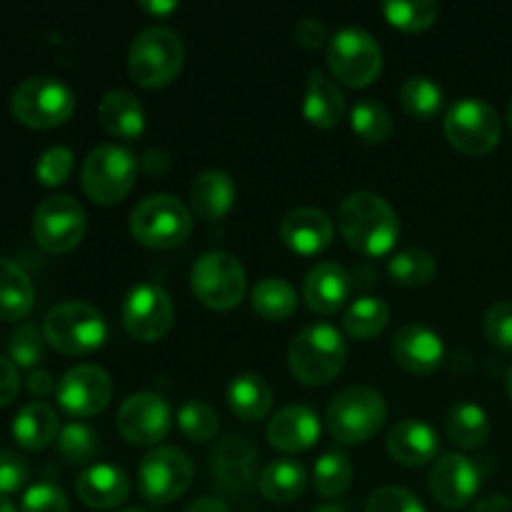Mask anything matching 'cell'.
<instances>
[{
	"label": "cell",
	"instance_id": "30bf717a",
	"mask_svg": "<svg viewBox=\"0 0 512 512\" xmlns=\"http://www.w3.org/2000/svg\"><path fill=\"white\" fill-rule=\"evenodd\" d=\"M445 138L465 155H485L500 143L503 123L488 100L460 98L448 108L443 120Z\"/></svg>",
	"mask_w": 512,
	"mask_h": 512
},
{
	"label": "cell",
	"instance_id": "bcb514c9",
	"mask_svg": "<svg viewBox=\"0 0 512 512\" xmlns=\"http://www.w3.org/2000/svg\"><path fill=\"white\" fill-rule=\"evenodd\" d=\"M485 338L495 345V348L512 350V303L508 300H498L488 308L483 318Z\"/></svg>",
	"mask_w": 512,
	"mask_h": 512
},
{
	"label": "cell",
	"instance_id": "ab89813d",
	"mask_svg": "<svg viewBox=\"0 0 512 512\" xmlns=\"http://www.w3.org/2000/svg\"><path fill=\"white\" fill-rule=\"evenodd\" d=\"M178 425L185 438H190L193 443H208L218 435L220 418L213 405H208L205 400L190 398L178 408Z\"/></svg>",
	"mask_w": 512,
	"mask_h": 512
},
{
	"label": "cell",
	"instance_id": "8992f818",
	"mask_svg": "<svg viewBox=\"0 0 512 512\" xmlns=\"http://www.w3.org/2000/svg\"><path fill=\"white\" fill-rule=\"evenodd\" d=\"M43 335L60 353L85 355L105 343L108 320L85 300H65L48 310L43 320Z\"/></svg>",
	"mask_w": 512,
	"mask_h": 512
},
{
	"label": "cell",
	"instance_id": "c3c4849f",
	"mask_svg": "<svg viewBox=\"0 0 512 512\" xmlns=\"http://www.w3.org/2000/svg\"><path fill=\"white\" fill-rule=\"evenodd\" d=\"M295 40H298L303 48H323L325 43H330L328 38V25L320 18H303L295 25Z\"/></svg>",
	"mask_w": 512,
	"mask_h": 512
},
{
	"label": "cell",
	"instance_id": "7a4b0ae2",
	"mask_svg": "<svg viewBox=\"0 0 512 512\" xmlns=\"http://www.w3.org/2000/svg\"><path fill=\"white\" fill-rule=\"evenodd\" d=\"M348 345L343 333L330 323L305 325L288 348V363L295 378L305 385L333 383L345 368Z\"/></svg>",
	"mask_w": 512,
	"mask_h": 512
},
{
	"label": "cell",
	"instance_id": "ee69618b",
	"mask_svg": "<svg viewBox=\"0 0 512 512\" xmlns=\"http://www.w3.org/2000/svg\"><path fill=\"white\" fill-rule=\"evenodd\" d=\"M365 512H428L415 493L400 485H383L365 503Z\"/></svg>",
	"mask_w": 512,
	"mask_h": 512
},
{
	"label": "cell",
	"instance_id": "7dc6e473",
	"mask_svg": "<svg viewBox=\"0 0 512 512\" xmlns=\"http://www.w3.org/2000/svg\"><path fill=\"white\" fill-rule=\"evenodd\" d=\"M30 468L15 450H0V495L15 493L28 483Z\"/></svg>",
	"mask_w": 512,
	"mask_h": 512
},
{
	"label": "cell",
	"instance_id": "f5cc1de1",
	"mask_svg": "<svg viewBox=\"0 0 512 512\" xmlns=\"http://www.w3.org/2000/svg\"><path fill=\"white\" fill-rule=\"evenodd\" d=\"M470 512H512V498H508V495H488V498L478 500Z\"/></svg>",
	"mask_w": 512,
	"mask_h": 512
},
{
	"label": "cell",
	"instance_id": "f35d334b",
	"mask_svg": "<svg viewBox=\"0 0 512 512\" xmlns=\"http://www.w3.org/2000/svg\"><path fill=\"white\" fill-rule=\"evenodd\" d=\"M380 10L390 25L408 33L430 28L440 15V5L435 0H385L380 3Z\"/></svg>",
	"mask_w": 512,
	"mask_h": 512
},
{
	"label": "cell",
	"instance_id": "7c38bea8",
	"mask_svg": "<svg viewBox=\"0 0 512 512\" xmlns=\"http://www.w3.org/2000/svg\"><path fill=\"white\" fill-rule=\"evenodd\" d=\"M195 465L185 450L158 445L138 465V488L148 503L168 505L190 488Z\"/></svg>",
	"mask_w": 512,
	"mask_h": 512
},
{
	"label": "cell",
	"instance_id": "ffe728a7",
	"mask_svg": "<svg viewBox=\"0 0 512 512\" xmlns=\"http://www.w3.org/2000/svg\"><path fill=\"white\" fill-rule=\"evenodd\" d=\"M318 438L320 418L310 405H285L268 423L270 445L283 453H303V450L313 448Z\"/></svg>",
	"mask_w": 512,
	"mask_h": 512
},
{
	"label": "cell",
	"instance_id": "4fadbf2b",
	"mask_svg": "<svg viewBox=\"0 0 512 512\" xmlns=\"http://www.w3.org/2000/svg\"><path fill=\"white\" fill-rule=\"evenodd\" d=\"M120 318L125 330L140 343H155L165 338L173 328L175 308L173 298L163 285L138 283L128 290L123 305H120Z\"/></svg>",
	"mask_w": 512,
	"mask_h": 512
},
{
	"label": "cell",
	"instance_id": "f907efd6",
	"mask_svg": "<svg viewBox=\"0 0 512 512\" xmlns=\"http://www.w3.org/2000/svg\"><path fill=\"white\" fill-rule=\"evenodd\" d=\"M25 385H28L30 393L38 395V398H45V395L53 393V390L58 388V385H55V380H53V375H50L48 370H30Z\"/></svg>",
	"mask_w": 512,
	"mask_h": 512
},
{
	"label": "cell",
	"instance_id": "6f0895ef",
	"mask_svg": "<svg viewBox=\"0 0 512 512\" xmlns=\"http://www.w3.org/2000/svg\"><path fill=\"white\" fill-rule=\"evenodd\" d=\"M313 512H348V510H345L343 505H323V508H318Z\"/></svg>",
	"mask_w": 512,
	"mask_h": 512
},
{
	"label": "cell",
	"instance_id": "83f0119b",
	"mask_svg": "<svg viewBox=\"0 0 512 512\" xmlns=\"http://www.w3.org/2000/svg\"><path fill=\"white\" fill-rule=\"evenodd\" d=\"M60 435V423L48 403H25L13 418V438L25 450H43Z\"/></svg>",
	"mask_w": 512,
	"mask_h": 512
},
{
	"label": "cell",
	"instance_id": "9a60e30c",
	"mask_svg": "<svg viewBox=\"0 0 512 512\" xmlns=\"http://www.w3.org/2000/svg\"><path fill=\"white\" fill-rule=\"evenodd\" d=\"M85 210L73 195H50L35 208L33 235L48 253H68L85 235Z\"/></svg>",
	"mask_w": 512,
	"mask_h": 512
},
{
	"label": "cell",
	"instance_id": "681fc988",
	"mask_svg": "<svg viewBox=\"0 0 512 512\" xmlns=\"http://www.w3.org/2000/svg\"><path fill=\"white\" fill-rule=\"evenodd\" d=\"M18 390H20L18 365H15L10 358H3V355H0V408L13 403Z\"/></svg>",
	"mask_w": 512,
	"mask_h": 512
},
{
	"label": "cell",
	"instance_id": "2e32d148",
	"mask_svg": "<svg viewBox=\"0 0 512 512\" xmlns=\"http://www.w3.org/2000/svg\"><path fill=\"white\" fill-rule=\"evenodd\" d=\"M58 403L73 418H93L113 398V378L105 368L83 363L70 368L58 380Z\"/></svg>",
	"mask_w": 512,
	"mask_h": 512
},
{
	"label": "cell",
	"instance_id": "9c48e42d",
	"mask_svg": "<svg viewBox=\"0 0 512 512\" xmlns=\"http://www.w3.org/2000/svg\"><path fill=\"white\" fill-rule=\"evenodd\" d=\"M190 285L203 305L213 310H230L243 300L248 275L235 255L225 250H208L190 268Z\"/></svg>",
	"mask_w": 512,
	"mask_h": 512
},
{
	"label": "cell",
	"instance_id": "d590c367",
	"mask_svg": "<svg viewBox=\"0 0 512 512\" xmlns=\"http://www.w3.org/2000/svg\"><path fill=\"white\" fill-rule=\"evenodd\" d=\"M400 105L415 120H433L443 110V88L428 75H413L400 88Z\"/></svg>",
	"mask_w": 512,
	"mask_h": 512
},
{
	"label": "cell",
	"instance_id": "3957f363",
	"mask_svg": "<svg viewBox=\"0 0 512 512\" xmlns=\"http://www.w3.org/2000/svg\"><path fill=\"white\" fill-rule=\"evenodd\" d=\"M193 233V213L175 195H148L130 210V235L145 248H178Z\"/></svg>",
	"mask_w": 512,
	"mask_h": 512
},
{
	"label": "cell",
	"instance_id": "8fae6325",
	"mask_svg": "<svg viewBox=\"0 0 512 512\" xmlns=\"http://www.w3.org/2000/svg\"><path fill=\"white\" fill-rule=\"evenodd\" d=\"M328 68L345 85L363 88L373 83L383 70V50L368 30L348 25L330 35Z\"/></svg>",
	"mask_w": 512,
	"mask_h": 512
},
{
	"label": "cell",
	"instance_id": "60d3db41",
	"mask_svg": "<svg viewBox=\"0 0 512 512\" xmlns=\"http://www.w3.org/2000/svg\"><path fill=\"white\" fill-rule=\"evenodd\" d=\"M100 438L90 425L85 423H68L60 428L58 435V453L63 455L68 463L83 465L98 455Z\"/></svg>",
	"mask_w": 512,
	"mask_h": 512
},
{
	"label": "cell",
	"instance_id": "11a10c76",
	"mask_svg": "<svg viewBox=\"0 0 512 512\" xmlns=\"http://www.w3.org/2000/svg\"><path fill=\"white\" fill-rule=\"evenodd\" d=\"M140 8L145 13H153V15H168L173 10H178V3L175 0H140Z\"/></svg>",
	"mask_w": 512,
	"mask_h": 512
},
{
	"label": "cell",
	"instance_id": "7bdbcfd3",
	"mask_svg": "<svg viewBox=\"0 0 512 512\" xmlns=\"http://www.w3.org/2000/svg\"><path fill=\"white\" fill-rule=\"evenodd\" d=\"M73 150L68 145H50L35 163V175L43 185H60L73 173Z\"/></svg>",
	"mask_w": 512,
	"mask_h": 512
},
{
	"label": "cell",
	"instance_id": "e575fe53",
	"mask_svg": "<svg viewBox=\"0 0 512 512\" xmlns=\"http://www.w3.org/2000/svg\"><path fill=\"white\" fill-rule=\"evenodd\" d=\"M355 468L343 450H328L318 458L313 470L315 493L325 500L340 498L353 483Z\"/></svg>",
	"mask_w": 512,
	"mask_h": 512
},
{
	"label": "cell",
	"instance_id": "9f6ffc18",
	"mask_svg": "<svg viewBox=\"0 0 512 512\" xmlns=\"http://www.w3.org/2000/svg\"><path fill=\"white\" fill-rule=\"evenodd\" d=\"M0 512H18L13 500H8V495H0Z\"/></svg>",
	"mask_w": 512,
	"mask_h": 512
},
{
	"label": "cell",
	"instance_id": "5b68a950",
	"mask_svg": "<svg viewBox=\"0 0 512 512\" xmlns=\"http://www.w3.org/2000/svg\"><path fill=\"white\" fill-rule=\"evenodd\" d=\"M185 45L175 30L150 25L140 30L128 50V70L143 88H163L183 70Z\"/></svg>",
	"mask_w": 512,
	"mask_h": 512
},
{
	"label": "cell",
	"instance_id": "8d00e7d4",
	"mask_svg": "<svg viewBox=\"0 0 512 512\" xmlns=\"http://www.w3.org/2000/svg\"><path fill=\"white\" fill-rule=\"evenodd\" d=\"M350 128L365 143H385L393 133V115L380 100L363 98L350 108Z\"/></svg>",
	"mask_w": 512,
	"mask_h": 512
},
{
	"label": "cell",
	"instance_id": "74e56055",
	"mask_svg": "<svg viewBox=\"0 0 512 512\" xmlns=\"http://www.w3.org/2000/svg\"><path fill=\"white\" fill-rule=\"evenodd\" d=\"M388 273L395 283L418 288V285L430 283L435 278L438 263H435L433 253H428L425 248H405L388 260Z\"/></svg>",
	"mask_w": 512,
	"mask_h": 512
},
{
	"label": "cell",
	"instance_id": "b9f144b4",
	"mask_svg": "<svg viewBox=\"0 0 512 512\" xmlns=\"http://www.w3.org/2000/svg\"><path fill=\"white\" fill-rule=\"evenodd\" d=\"M5 350L18 368H35L45 358L43 330L33 323H20L5 340Z\"/></svg>",
	"mask_w": 512,
	"mask_h": 512
},
{
	"label": "cell",
	"instance_id": "cb8c5ba5",
	"mask_svg": "<svg viewBox=\"0 0 512 512\" xmlns=\"http://www.w3.org/2000/svg\"><path fill=\"white\" fill-rule=\"evenodd\" d=\"M388 453L403 465H425L438 458V433L425 420L405 418L388 433Z\"/></svg>",
	"mask_w": 512,
	"mask_h": 512
},
{
	"label": "cell",
	"instance_id": "f6af8a7d",
	"mask_svg": "<svg viewBox=\"0 0 512 512\" xmlns=\"http://www.w3.org/2000/svg\"><path fill=\"white\" fill-rule=\"evenodd\" d=\"M20 512H70L68 495L53 483H35L25 490Z\"/></svg>",
	"mask_w": 512,
	"mask_h": 512
},
{
	"label": "cell",
	"instance_id": "6da1fadb",
	"mask_svg": "<svg viewBox=\"0 0 512 512\" xmlns=\"http://www.w3.org/2000/svg\"><path fill=\"white\" fill-rule=\"evenodd\" d=\"M338 228L353 250L363 255H385L400 235V220L393 205L378 193H350L338 208Z\"/></svg>",
	"mask_w": 512,
	"mask_h": 512
},
{
	"label": "cell",
	"instance_id": "d6986e66",
	"mask_svg": "<svg viewBox=\"0 0 512 512\" xmlns=\"http://www.w3.org/2000/svg\"><path fill=\"white\" fill-rule=\"evenodd\" d=\"M393 358L410 373H435L445 358L443 338L425 323H405L393 335Z\"/></svg>",
	"mask_w": 512,
	"mask_h": 512
},
{
	"label": "cell",
	"instance_id": "4316f807",
	"mask_svg": "<svg viewBox=\"0 0 512 512\" xmlns=\"http://www.w3.org/2000/svg\"><path fill=\"white\" fill-rule=\"evenodd\" d=\"M235 180L225 170H205L193 180L190 208L200 220H220L235 203Z\"/></svg>",
	"mask_w": 512,
	"mask_h": 512
},
{
	"label": "cell",
	"instance_id": "e0dca14e",
	"mask_svg": "<svg viewBox=\"0 0 512 512\" xmlns=\"http://www.w3.org/2000/svg\"><path fill=\"white\" fill-rule=\"evenodd\" d=\"M260 450L245 435H225L213 450V478L228 493H248L258 483Z\"/></svg>",
	"mask_w": 512,
	"mask_h": 512
},
{
	"label": "cell",
	"instance_id": "d4e9b609",
	"mask_svg": "<svg viewBox=\"0 0 512 512\" xmlns=\"http://www.w3.org/2000/svg\"><path fill=\"white\" fill-rule=\"evenodd\" d=\"M303 115L315 128L330 130L343 120L345 115V95L323 70L313 68L308 73V85H305Z\"/></svg>",
	"mask_w": 512,
	"mask_h": 512
},
{
	"label": "cell",
	"instance_id": "603a6c76",
	"mask_svg": "<svg viewBox=\"0 0 512 512\" xmlns=\"http://www.w3.org/2000/svg\"><path fill=\"white\" fill-rule=\"evenodd\" d=\"M75 493L80 503L93 510H113L123 505L130 495V480L125 470L110 463H95L85 468L75 480Z\"/></svg>",
	"mask_w": 512,
	"mask_h": 512
},
{
	"label": "cell",
	"instance_id": "816d5d0a",
	"mask_svg": "<svg viewBox=\"0 0 512 512\" xmlns=\"http://www.w3.org/2000/svg\"><path fill=\"white\" fill-rule=\"evenodd\" d=\"M140 168L148 170L150 175H163L165 170L170 168V155L165 153V150H148V153L143 155V160H140Z\"/></svg>",
	"mask_w": 512,
	"mask_h": 512
},
{
	"label": "cell",
	"instance_id": "52a82bcc",
	"mask_svg": "<svg viewBox=\"0 0 512 512\" xmlns=\"http://www.w3.org/2000/svg\"><path fill=\"white\" fill-rule=\"evenodd\" d=\"M138 158L118 143L95 145L83 160L80 183L90 200L100 205L120 203L133 190L138 178Z\"/></svg>",
	"mask_w": 512,
	"mask_h": 512
},
{
	"label": "cell",
	"instance_id": "ac0fdd59",
	"mask_svg": "<svg viewBox=\"0 0 512 512\" xmlns=\"http://www.w3.org/2000/svg\"><path fill=\"white\" fill-rule=\"evenodd\" d=\"M478 490L480 468L463 453H443L430 468V493L443 508H465Z\"/></svg>",
	"mask_w": 512,
	"mask_h": 512
},
{
	"label": "cell",
	"instance_id": "4dcf8cb0",
	"mask_svg": "<svg viewBox=\"0 0 512 512\" xmlns=\"http://www.w3.org/2000/svg\"><path fill=\"white\" fill-rule=\"evenodd\" d=\"M228 405L240 420H263L273 408V388L263 375H235L228 385Z\"/></svg>",
	"mask_w": 512,
	"mask_h": 512
},
{
	"label": "cell",
	"instance_id": "f546056e",
	"mask_svg": "<svg viewBox=\"0 0 512 512\" xmlns=\"http://www.w3.org/2000/svg\"><path fill=\"white\" fill-rule=\"evenodd\" d=\"M35 303L30 275L15 260L0 255V320H20Z\"/></svg>",
	"mask_w": 512,
	"mask_h": 512
},
{
	"label": "cell",
	"instance_id": "d6a6232c",
	"mask_svg": "<svg viewBox=\"0 0 512 512\" xmlns=\"http://www.w3.org/2000/svg\"><path fill=\"white\" fill-rule=\"evenodd\" d=\"M390 320V305L375 295L353 300L343 315V330L355 340H373L385 330Z\"/></svg>",
	"mask_w": 512,
	"mask_h": 512
},
{
	"label": "cell",
	"instance_id": "7402d4cb",
	"mask_svg": "<svg viewBox=\"0 0 512 512\" xmlns=\"http://www.w3.org/2000/svg\"><path fill=\"white\" fill-rule=\"evenodd\" d=\"M303 298L313 313L333 315L338 313L350 298V275L335 260H323L313 265L303 280Z\"/></svg>",
	"mask_w": 512,
	"mask_h": 512
},
{
	"label": "cell",
	"instance_id": "91938a15",
	"mask_svg": "<svg viewBox=\"0 0 512 512\" xmlns=\"http://www.w3.org/2000/svg\"><path fill=\"white\" fill-rule=\"evenodd\" d=\"M120 512H148L145 508H125V510H120Z\"/></svg>",
	"mask_w": 512,
	"mask_h": 512
},
{
	"label": "cell",
	"instance_id": "f1b7e54d",
	"mask_svg": "<svg viewBox=\"0 0 512 512\" xmlns=\"http://www.w3.org/2000/svg\"><path fill=\"white\" fill-rule=\"evenodd\" d=\"M305 485H308V473H305L303 463L293 458L270 460L260 470L258 478L260 493L270 503H293L305 493Z\"/></svg>",
	"mask_w": 512,
	"mask_h": 512
},
{
	"label": "cell",
	"instance_id": "ba28073f",
	"mask_svg": "<svg viewBox=\"0 0 512 512\" xmlns=\"http://www.w3.org/2000/svg\"><path fill=\"white\" fill-rule=\"evenodd\" d=\"M10 110L28 128H55L73 115L75 93L63 80L50 78V75H35V78L23 80L13 90Z\"/></svg>",
	"mask_w": 512,
	"mask_h": 512
},
{
	"label": "cell",
	"instance_id": "1f68e13d",
	"mask_svg": "<svg viewBox=\"0 0 512 512\" xmlns=\"http://www.w3.org/2000/svg\"><path fill=\"white\" fill-rule=\"evenodd\" d=\"M445 433L460 448H480L490 435V418L478 403H455L445 415Z\"/></svg>",
	"mask_w": 512,
	"mask_h": 512
},
{
	"label": "cell",
	"instance_id": "680465c9",
	"mask_svg": "<svg viewBox=\"0 0 512 512\" xmlns=\"http://www.w3.org/2000/svg\"><path fill=\"white\" fill-rule=\"evenodd\" d=\"M508 395H510V400H512V368H510V373H508Z\"/></svg>",
	"mask_w": 512,
	"mask_h": 512
},
{
	"label": "cell",
	"instance_id": "5bb4252c",
	"mask_svg": "<svg viewBox=\"0 0 512 512\" xmlns=\"http://www.w3.org/2000/svg\"><path fill=\"white\" fill-rule=\"evenodd\" d=\"M115 425L130 445L148 448V445H158L160 440L168 438L170 428H173V408L163 395L140 390L120 403Z\"/></svg>",
	"mask_w": 512,
	"mask_h": 512
},
{
	"label": "cell",
	"instance_id": "44dd1931",
	"mask_svg": "<svg viewBox=\"0 0 512 512\" xmlns=\"http://www.w3.org/2000/svg\"><path fill=\"white\" fill-rule=\"evenodd\" d=\"M335 225L323 210L310 208H293L280 223V238L290 250L300 255H318L333 243Z\"/></svg>",
	"mask_w": 512,
	"mask_h": 512
},
{
	"label": "cell",
	"instance_id": "277c9868",
	"mask_svg": "<svg viewBox=\"0 0 512 512\" xmlns=\"http://www.w3.org/2000/svg\"><path fill=\"white\" fill-rule=\"evenodd\" d=\"M388 418V405L378 390L368 385H348L328 405V430L338 443H368Z\"/></svg>",
	"mask_w": 512,
	"mask_h": 512
},
{
	"label": "cell",
	"instance_id": "94428289",
	"mask_svg": "<svg viewBox=\"0 0 512 512\" xmlns=\"http://www.w3.org/2000/svg\"><path fill=\"white\" fill-rule=\"evenodd\" d=\"M508 123H510V128H512V100H510V105H508Z\"/></svg>",
	"mask_w": 512,
	"mask_h": 512
},
{
	"label": "cell",
	"instance_id": "484cf974",
	"mask_svg": "<svg viewBox=\"0 0 512 512\" xmlns=\"http://www.w3.org/2000/svg\"><path fill=\"white\" fill-rule=\"evenodd\" d=\"M98 118L118 140H135L145 130V108L130 90H108L98 105Z\"/></svg>",
	"mask_w": 512,
	"mask_h": 512
},
{
	"label": "cell",
	"instance_id": "db71d44e",
	"mask_svg": "<svg viewBox=\"0 0 512 512\" xmlns=\"http://www.w3.org/2000/svg\"><path fill=\"white\" fill-rule=\"evenodd\" d=\"M185 512H235L225 500L213 498V495H205V498H198L195 503H190Z\"/></svg>",
	"mask_w": 512,
	"mask_h": 512
},
{
	"label": "cell",
	"instance_id": "836d02e7",
	"mask_svg": "<svg viewBox=\"0 0 512 512\" xmlns=\"http://www.w3.org/2000/svg\"><path fill=\"white\" fill-rule=\"evenodd\" d=\"M255 313L265 320H285L298 308V290L285 278H263L250 293Z\"/></svg>",
	"mask_w": 512,
	"mask_h": 512
}]
</instances>
